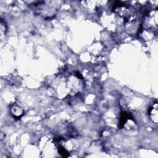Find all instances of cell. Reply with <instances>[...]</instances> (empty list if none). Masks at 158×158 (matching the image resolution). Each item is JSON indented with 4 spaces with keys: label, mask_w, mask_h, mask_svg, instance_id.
Here are the masks:
<instances>
[{
    "label": "cell",
    "mask_w": 158,
    "mask_h": 158,
    "mask_svg": "<svg viewBox=\"0 0 158 158\" xmlns=\"http://www.w3.org/2000/svg\"><path fill=\"white\" fill-rule=\"evenodd\" d=\"M147 17L144 20V25L146 28H153L157 26V10L153 12H151L147 14Z\"/></svg>",
    "instance_id": "cell-1"
},
{
    "label": "cell",
    "mask_w": 158,
    "mask_h": 158,
    "mask_svg": "<svg viewBox=\"0 0 158 158\" xmlns=\"http://www.w3.org/2000/svg\"><path fill=\"white\" fill-rule=\"evenodd\" d=\"M11 115L15 118H20L23 114V109L17 104H13L10 109Z\"/></svg>",
    "instance_id": "cell-2"
},
{
    "label": "cell",
    "mask_w": 158,
    "mask_h": 158,
    "mask_svg": "<svg viewBox=\"0 0 158 158\" xmlns=\"http://www.w3.org/2000/svg\"><path fill=\"white\" fill-rule=\"evenodd\" d=\"M149 115L151 120L156 123L157 122V104L156 102L149 109Z\"/></svg>",
    "instance_id": "cell-3"
}]
</instances>
